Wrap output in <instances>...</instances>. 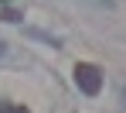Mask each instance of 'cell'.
<instances>
[{
	"label": "cell",
	"mask_w": 126,
	"mask_h": 113,
	"mask_svg": "<svg viewBox=\"0 0 126 113\" xmlns=\"http://www.w3.org/2000/svg\"><path fill=\"white\" fill-rule=\"evenodd\" d=\"M0 113H31V110H24V106H17V110H0Z\"/></svg>",
	"instance_id": "3"
},
{
	"label": "cell",
	"mask_w": 126,
	"mask_h": 113,
	"mask_svg": "<svg viewBox=\"0 0 126 113\" xmlns=\"http://www.w3.org/2000/svg\"><path fill=\"white\" fill-rule=\"evenodd\" d=\"M75 86H79L85 96H95V92L102 89V72H99V65L79 62V65H75Z\"/></svg>",
	"instance_id": "1"
},
{
	"label": "cell",
	"mask_w": 126,
	"mask_h": 113,
	"mask_svg": "<svg viewBox=\"0 0 126 113\" xmlns=\"http://www.w3.org/2000/svg\"><path fill=\"white\" fill-rule=\"evenodd\" d=\"M3 17H7V21H21V10H17V7H3Z\"/></svg>",
	"instance_id": "2"
}]
</instances>
